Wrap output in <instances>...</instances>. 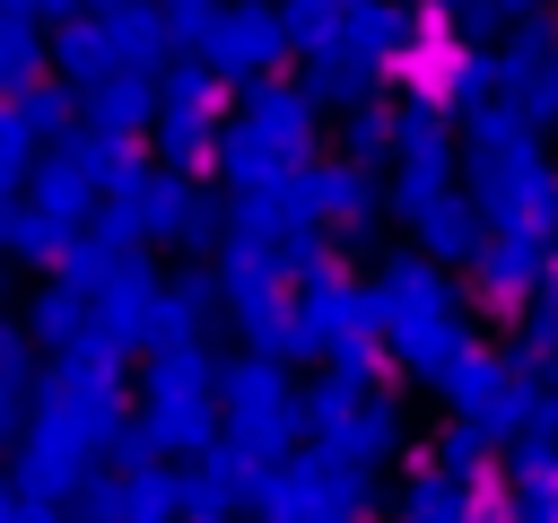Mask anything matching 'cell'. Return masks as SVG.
Returning a JSON list of instances; mask_svg holds the SVG:
<instances>
[{
  "instance_id": "1",
  "label": "cell",
  "mask_w": 558,
  "mask_h": 523,
  "mask_svg": "<svg viewBox=\"0 0 558 523\" xmlns=\"http://www.w3.org/2000/svg\"><path fill=\"white\" fill-rule=\"evenodd\" d=\"M35 410H44V418H61V427H78L96 453H113V436L131 427L122 357H113V349H96V340H78V349L44 357V375H35Z\"/></svg>"
},
{
  "instance_id": "2",
  "label": "cell",
  "mask_w": 558,
  "mask_h": 523,
  "mask_svg": "<svg viewBox=\"0 0 558 523\" xmlns=\"http://www.w3.org/2000/svg\"><path fill=\"white\" fill-rule=\"evenodd\" d=\"M9 479H17V497H35V506H70L87 479H96V445L78 436V427H61V418H26V436L9 445Z\"/></svg>"
},
{
  "instance_id": "3",
  "label": "cell",
  "mask_w": 558,
  "mask_h": 523,
  "mask_svg": "<svg viewBox=\"0 0 558 523\" xmlns=\"http://www.w3.org/2000/svg\"><path fill=\"white\" fill-rule=\"evenodd\" d=\"M384 349H392V366H401L410 384L445 392V375H453L480 340H471V323L445 305V314H392V323H384Z\"/></svg>"
},
{
  "instance_id": "4",
  "label": "cell",
  "mask_w": 558,
  "mask_h": 523,
  "mask_svg": "<svg viewBox=\"0 0 558 523\" xmlns=\"http://www.w3.org/2000/svg\"><path fill=\"white\" fill-rule=\"evenodd\" d=\"M157 305H166L157 270H148V262H122V270H113V288L96 296V349H113V357L157 349Z\"/></svg>"
},
{
  "instance_id": "5",
  "label": "cell",
  "mask_w": 558,
  "mask_h": 523,
  "mask_svg": "<svg viewBox=\"0 0 558 523\" xmlns=\"http://www.w3.org/2000/svg\"><path fill=\"white\" fill-rule=\"evenodd\" d=\"M323 462H349V471H375V462H392L401 453V410L375 392V401H349L340 418H314V436H305Z\"/></svg>"
},
{
  "instance_id": "6",
  "label": "cell",
  "mask_w": 558,
  "mask_h": 523,
  "mask_svg": "<svg viewBox=\"0 0 558 523\" xmlns=\"http://www.w3.org/2000/svg\"><path fill=\"white\" fill-rule=\"evenodd\" d=\"M227 357L209 340H157L140 366V410H174V401H218Z\"/></svg>"
},
{
  "instance_id": "7",
  "label": "cell",
  "mask_w": 558,
  "mask_h": 523,
  "mask_svg": "<svg viewBox=\"0 0 558 523\" xmlns=\"http://www.w3.org/2000/svg\"><path fill=\"white\" fill-rule=\"evenodd\" d=\"M279 244L270 235H253V227H235V244L218 253V288H227V305H235V323L244 314H262V305H279Z\"/></svg>"
},
{
  "instance_id": "8",
  "label": "cell",
  "mask_w": 558,
  "mask_h": 523,
  "mask_svg": "<svg viewBox=\"0 0 558 523\" xmlns=\"http://www.w3.org/2000/svg\"><path fill=\"white\" fill-rule=\"evenodd\" d=\"M26 331L44 340V357H61V349L96 340V296H87V288H70V279H52V288L26 305Z\"/></svg>"
},
{
  "instance_id": "9",
  "label": "cell",
  "mask_w": 558,
  "mask_h": 523,
  "mask_svg": "<svg viewBox=\"0 0 558 523\" xmlns=\"http://www.w3.org/2000/svg\"><path fill=\"white\" fill-rule=\"evenodd\" d=\"M410 227H418V253H436V262H480V253H488V235H480V200H445V192H436Z\"/></svg>"
},
{
  "instance_id": "10",
  "label": "cell",
  "mask_w": 558,
  "mask_h": 523,
  "mask_svg": "<svg viewBox=\"0 0 558 523\" xmlns=\"http://www.w3.org/2000/svg\"><path fill=\"white\" fill-rule=\"evenodd\" d=\"M375 288H384V305H392V314H445V305H453V279H445V262H436V253H392Z\"/></svg>"
},
{
  "instance_id": "11",
  "label": "cell",
  "mask_w": 558,
  "mask_h": 523,
  "mask_svg": "<svg viewBox=\"0 0 558 523\" xmlns=\"http://www.w3.org/2000/svg\"><path fill=\"white\" fill-rule=\"evenodd\" d=\"M218 401H227V418H253V410H279V401H296V392H288V357H262V349L227 357V375H218Z\"/></svg>"
},
{
  "instance_id": "12",
  "label": "cell",
  "mask_w": 558,
  "mask_h": 523,
  "mask_svg": "<svg viewBox=\"0 0 558 523\" xmlns=\"http://www.w3.org/2000/svg\"><path fill=\"white\" fill-rule=\"evenodd\" d=\"M392 514H401V523H462V514H471V479H453L445 462H410Z\"/></svg>"
},
{
  "instance_id": "13",
  "label": "cell",
  "mask_w": 558,
  "mask_h": 523,
  "mask_svg": "<svg viewBox=\"0 0 558 523\" xmlns=\"http://www.w3.org/2000/svg\"><path fill=\"white\" fill-rule=\"evenodd\" d=\"M148 418H157L174 462H201V453L227 445V401H174V410H148Z\"/></svg>"
},
{
  "instance_id": "14",
  "label": "cell",
  "mask_w": 558,
  "mask_h": 523,
  "mask_svg": "<svg viewBox=\"0 0 558 523\" xmlns=\"http://www.w3.org/2000/svg\"><path fill=\"white\" fill-rule=\"evenodd\" d=\"M113 471H122V462H113ZM122 523H183V471L131 462V471H122Z\"/></svg>"
},
{
  "instance_id": "15",
  "label": "cell",
  "mask_w": 558,
  "mask_h": 523,
  "mask_svg": "<svg viewBox=\"0 0 558 523\" xmlns=\"http://www.w3.org/2000/svg\"><path fill=\"white\" fill-rule=\"evenodd\" d=\"M279 17H262V9H235V17H218L209 26V44H218V61L227 70H262V61H279Z\"/></svg>"
},
{
  "instance_id": "16",
  "label": "cell",
  "mask_w": 558,
  "mask_h": 523,
  "mask_svg": "<svg viewBox=\"0 0 558 523\" xmlns=\"http://www.w3.org/2000/svg\"><path fill=\"white\" fill-rule=\"evenodd\" d=\"M218 305H227V288H218L209 270H192V279H174V288H166V305H157V340H201Z\"/></svg>"
},
{
  "instance_id": "17",
  "label": "cell",
  "mask_w": 558,
  "mask_h": 523,
  "mask_svg": "<svg viewBox=\"0 0 558 523\" xmlns=\"http://www.w3.org/2000/svg\"><path fill=\"white\" fill-rule=\"evenodd\" d=\"M70 227H78V218H61V209H44V200H26V209H9V227H0V244H9L17 262H61V253H70Z\"/></svg>"
},
{
  "instance_id": "18",
  "label": "cell",
  "mask_w": 558,
  "mask_h": 523,
  "mask_svg": "<svg viewBox=\"0 0 558 523\" xmlns=\"http://www.w3.org/2000/svg\"><path fill=\"white\" fill-rule=\"evenodd\" d=\"M506 375H514V366H506V349H488V340H480V349H471V357L445 375V401H453V418H480V410L506 392Z\"/></svg>"
},
{
  "instance_id": "19",
  "label": "cell",
  "mask_w": 558,
  "mask_h": 523,
  "mask_svg": "<svg viewBox=\"0 0 558 523\" xmlns=\"http://www.w3.org/2000/svg\"><path fill=\"white\" fill-rule=\"evenodd\" d=\"M427 462H445L453 479H488V471H506V445H497L480 418H453V427L436 436V453H427Z\"/></svg>"
},
{
  "instance_id": "20",
  "label": "cell",
  "mask_w": 558,
  "mask_h": 523,
  "mask_svg": "<svg viewBox=\"0 0 558 523\" xmlns=\"http://www.w3.org/2000/svg\"><path fill=\"white\" fill-rule=\"evenodd\" d=\"M323 375H331L340 392L375 401V392H384V375H401V366H392V349H384V340H340V349L323 357Z\"/></svg>"
},
{
  "instance_id": "21",
  "label": "cell",
  "mask_w": 558,
  "mask_h": 523,
  "mask_svg": "<svg viewBox=\"0 0 558 523\" xmlns=\"http://www.w3.org/2000/svg\"><path fill=\"white\" fill-rule=\"evenodd\" d=\"M270 244H279V270H288L296 288H305V279H331V235H323V227H314L305 209H296V218H288V227L270 235Z\"/></svg>"
},
{
  "instance_id": "22",
  "label": "cell",
  "mask_w": 558,
  "mask_h": 523,
  "mask_svg": "<svg viewBox=\"0 0 558 523\" xmlns=\"http://www.w3.org/2000/svg\"><path fill=\"white\" fill-rule=\"evenodd\" d=\"M87 192H96V166H87V157H52V166H35V200H44V209L78 218Z\"/></svg>"
},
{
  "instance_id": "23",
  "label": "cell",
  "mask_w": 558,
  "mask_h": 523,
  "mask_svg": "<svg viewBox=\"0 0 558 523\" xmlns=\"http://www.w3.org/2000/svg\"><path fill=\"white\" fill-rule=\"evenodd\" d=\"M87 235H96L105 253H122V262H140V244H148V209H140V192H122V200H105V209L87 218Z\"/></svg>"
},
{
  "instance_id": "24",
  "label": "cell",
  "mask_w": 558,
  "mask_h": 523,
  "mask_svg": "<svg viewBox=\"0 0 558 523\" xmlns=\"http://www.w3.org/2000/svg\"><path fill=\"white\" fill-rule=\"evenodd\" d=\"M244 349H262V357H305V331H296V305H262V314H244Z\"/></svg>"
},
{
  "instance_id": "25",
  "label": "cell",
  "mask_w": 558,
  "mask_h": 523,
  "mask_svg": "<svg viewBox=\"0 0 558 523\" xmlns=\"http://www.w3.org/2000/svg\"><path fill=\"white\" fill-rule=\"evenodd\" d=\"M52 270H61L70 288H87V296H105V288H113V270H122V253H105L96 235H70V253H61Z\"/></svg>"
},
{
  "instance_id": "26",
  "label": "cell",
  "mask_w": 558,
  "mask_h": 523,
  "mask_svg": "<svg viewBox=\"0 0 558 523\" xmlns=\"http://www.w3.org/2000/svg\"><path fill=\"white\" fill-rule=\"evenodd\" d=\"M253 131L279 139V148H296V139H305V105L279 96V87H253Z\"/></svg>"
},
{
  "instance_id": "27",
  "label": "cell",
  "mask_w": 558,
  "mask_h": 523,
  "mask_svg": "<svg viewBox=\"0 0 558 523\" xmlns=\"http://www.w3.org/2000/svg\"><path fill=\"white\" fill-rule=\"evenodd\" d=\"M558 471V436H506V488H532Z\"/></svg>"
},
{
  "instance_id": "28",
  "label": "cell",
  "mask_w": 558,
  "mask_h": 523,
  "mask_svg": "<svg viewBox=\"0 0 558 523\" xmlns=\"http://www.w3.org/2000/svg\"><path fill=\"white\" fill-rule=\"evenodd\" d=\"M35 349H44L35 331L0 323V392H35V375H44V366H35Z\"/></svg>"
},
{
  "instance_id": "29",
  "label": "cell",
  "mask_w": 558,
  "mask_h": 523,
  "mask_svg": "<svg viewBox=\"0 0 558 523\" xmlns=\"http://www.w3.org/2000/svg\"><path fill=\"white\" fill-rule=\"evenodd\" d=\"M70 523H122V471H96V479L70 497Z\"/></svg>"
},
{
  "instance_id": "30",
  "label": "cell",
  "mask_w": 558,
  "mask_h": 523,
  "mask_svg": "<svg viewBox=\"0 0 558 523\" xmlns=\"http://www.w3.org/2000/svg\"><path fill=\"white\" fill-rule=\"evenodd\" d=\"M288 35H296V44H314V52H331L340 9H331V0H296V9H288Z\"/></svg>"
},
{
  "instance_id": "31",
  "label": "cell",
  "mask_w": 558,
  "mask_h": 523,
  "mask_svg": "<svg viewBox=\"0 0 558 523\" xmlns=\"http://www.w3.org/2000/svg\"><path fill=\"white\" fill-rule=\"evenodd\" d=\"M140 113H148V87H131V78H113V87L96 96V122H105V131H131Z\"/></svg>"
},
{
  "instance_id": "32",
  "label": "cell",
  "mask_w": 558,
  "mask_h": 523,
  "mask_svg": "<svg viewBox=\"0 0 558 523\" xmlns=\"http://www.w3.org/2000/svg\"><path fill=\"white\" fill-rule=\"evenodd\" d=\"M166 157H174V166H201V157H209V122H201V113H166Z\"/></svg>"
},
{
  "instance_id": "33",
  "label": "cell",
  "mask_w": 558,
  "mask_h": 523,
  "mask_svg": "<svg viewBox=\"0 0 558 523\" xmlns=\"http://www.w3.org/2000/svg\"><path fill=\"white\" fill-rule=\"evenodd\" d=\"M113 462H122V471H131V462H166V436H157V418H148V410L113 436Z\"/></svg>"
},
{
  "instance_id": "34",
  "label": "cell",
  "mask_w": 558,
  "mask_h": 523,
  "mask_svg": "<svg viewBox=\"0 0 558 523\" xmlns=\"http://www.w3.org/2000/svg\"><path fill=\"white\" fill-rule=\"evenodd\" d=\"M61 61H70L78 78H96V70H105V35H70V44H61Z\"/></svg>"
},
{
  "instance_id": "35",
  "label": "cell",
  "mask_w": 558,
  "mask_h": 523,
  "mask_svg": "<svg viewBox=\"0 0 558 523\" xmlns=\"http://www.w3.org/2000/svg\"><path fill=\"white\" fill-rule=\"evenodd\" d=\"M26 401H35V392H0V453L26 436Z\"/></svg>"
},
{
  "instance_id": "36",
  "label": "cell",
  "mask_w": 558,
  "mask_h": 523,
  "mask_svg": "<svg viewBox=\"0 0 558 523\" xmlns=\"http://www.w3.org/2000/svg\"><path fill=\"white\" fill-rule=\"evenodd\" d=\"M0 523H70V506H35V497H9Z\"/></svg>"
},
{
  "instance_id": "37",
  "label": "cell",
  "mask_w": 558,
  "mask_h": 523,
  "mask_svg": "<svg viewBox=\"0 0 558 523\" xmlns=\"http://www.w3.org/2000/svg\"><path fill=\"white\" fill-rule=\"evenodd\" d=\"M26 174V139H17V122H0V183H17Z\"/></svg>"
},
{
  "instance_id": "38",
  "label": "cell",
  "mask_w": 558,
  "mask_h": 523,
  "mask_svg": "<svg viewBox=\"0 0 558 523\" xmlns=\"http://www.w3.org/2000/svg\"><path fill=\"white\" fill-rule=\"evenodd\" d=\"M201 523H262V514H253V506H235V514H201Z\"/></svg>"
},
{
  "instance_id": "39",
  "label": "cell",
  "mask_w": 558,
  "mask_h": 523,
  "mask_svg": "<svg viewBox=\"0 0 558 523\" xmlns=\"http://www.w3.org/2000/svg\"><path fill=\"white\" fill-rule=\"evenodd\" d=\"M9 497H17V479H9V471H0V506H9Z\"/></svg>"
},
{
  "instance_id": "40",
  "label": "cell",
  "mask_w": 558,
  "mask_h": 523,
  "mask_svg": "<svg viewBox=\"0 0 558 523\" xmlns=\"http://www.w3.org/2000/svg\"><path fill=\"white\" fill-rule=\"evenodd\" d=\"M305 523H331V514H305Z\"/></svg>"
},
{
  "instance_id": "41",
  "label": "cell",
  "mask_w": 558,
  "mask_h": 523,
  "mask_svg": "<svg viewBox=\"0 0 558 523\" xmlns=\"http://www.w3.org/2000/svg\"><path fill=\"white\" fill-rule=\"evenodd\" d=\"M549 384H558V366H549Z\"/></svg>"
},
{
  "instance_id": "42",
  "label": "cell",
  "mask_w": 558,
  "mask_h": 523,
  "mask_svg": "<svg viewBox=\"0 0 558 523\" xmlns=\"http://www.w3.org/2000/svg\"><path fill=\"white\" fill-rule=\"evenodd\" d=\"M392 523H401V514H392Z\"/></svg>"
}]
</instances>
